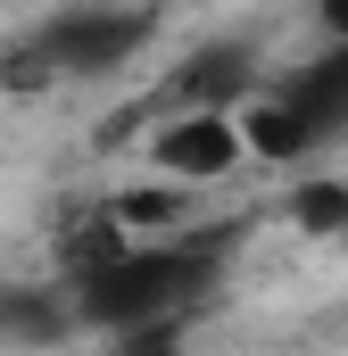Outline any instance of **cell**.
Returning <instances> with one entry per match:
<instances>
[{
    "instance_id": "4",
    "label": "cell",
    "mask_w": 348,
    "mask_h": 356,
    "mask_svg": "<svg viewBox=\"0 0 348 356\" xmlns=\"http://www.w3.org/2000/svg\"><path fill=\"white\" fill-rule=\"evenodd\" d=\"M108 224L125 241H182V232H199V191L174 175H141L125 191H108Z\"/></svg>"
},
{
    "instance_id": "3",
    "label": "cell",
    "mask_w": 348,
    "mask_h": 356,
    "mask_svg": "<svg viewBox=\"0 0 348 356\" xmlns=\"http://www.w3.org/2000/svg\"><path fill=\"white\" fill-rule=\"evenodd\" d=\"M150 33H158L150 8H116V0H100V8H67V17H50L33 42L50 50L58 75H108V67H125Z\"/></svg>"
},
{
    "instance_id": "2",
    "label": "cell",
    "mask_w": 348,
    "mask_h": 356,
    "mask_svg": "<svg viewBox=\"0 0 348 356\" xmlns=\"http://www.w3.org/2000/svg\"><path fill=\"white\" fill-rule=\"evenodd\" d=\"M241 158H249L241 108H166L158 133H150V175H174V182H191V191L232 182Z\"/></svg>"
},
{
    "instance_id": "7",
    "label": "cell",
    "mask_w": 348,
    "mask_h": 356,
    "mask_svg": "<svg viewBox=\"0 0 348 356\" xmlns=\"http://www.w3.org/2000/svg\"><path fill=\"white\" fill-rule=\"evenodd\" d=\"M282 99H290V108H299V116L332 141V133L348 124V42H332L324 58H307V67L282 83Z\"/></svg>"
},
{
    "instance_id": "9",
    "label": "cell",
    "mask_w": 348,
    "mask_h": 356,
    "mask_svg": "<svg viewBox=\"0 0 348 356\" xmlns=\"http://www.w3.org/2000/svg\"><path fill=\"white\" fill-rule=\"evenodd\" d=\"M116 356H182V323H141V332H116Z\"/></svg>"
},
{
    "instance_id": "5",
    "label": "cell",
    "mask_w": 348,
    "mask_h": 356,
    "mask_svg": "<svg viewBox=\"0 0 348 356\" xmlns=\"http://www.w3.org/2000/svg\"><path fill=\"white\" fill-rule=\"evenodd\" d=\"M249 83H258V58L241 42H207L174 67V108H241V99H258Z\"/></svg>"
},
{
    "instance_id": "6",
    "label": "cell",
    "mask_w": 348,
    "mask_h": 356,
    "mask_svg": "<svg viewBox=\"0 0 348 356\" xmlns=\"http://www.w3.org/2000/svg\"><path fill=\"white\" fill-rule=\"evenodd\" d=\"M241 141H249V158L258 166H307V149L324 141L282 91H258V99H241Z\"/></svg>"
},
{
    "instance_id": "10",
    "label": "cell",
    "mask_w": 348,
    "mask_h": 356,
    "mask_svg": "<svg viewBox=\"0 0 348 356\" xmlns=\"http://www.w3.org/2000/svg\"><path fill=\"white\" fill-rule=\"evenodd\" d=\"M315 17H324V33H332V42H348V0H315Z\"/></svg>"
},
{
    "instance_id": "1",
    "label": "cell",
    "mask_w": 348,
    "mask_h": 356,
    "mask_svg": "<svg viewBox=\"0 0 348 356\" xmlns=\"http://www.w3.org/2000/svg\"><path fill=\"white\" fill-rule=\"evenodd\" d=\"M224 273V232H182V241H125L116 257L67 273V315L84 332H141V323H182Z\"/></svg>"
},
{
    "instance_id": "8",
    "label": "cell",
    "mask_w": 348,
    "mask_h": 356,
    "mask_svg": "<svg viewBox=\"0 0 348 356\" xmlns=\"http://www.w3.org/2000/svg\"><path fill=\"white\" fill-rule=\"evenodd\" d=\"M282 216H290L299 241H340L348 232V175H299L290 199H282Z\"/></svg>"
}]
</instances>
